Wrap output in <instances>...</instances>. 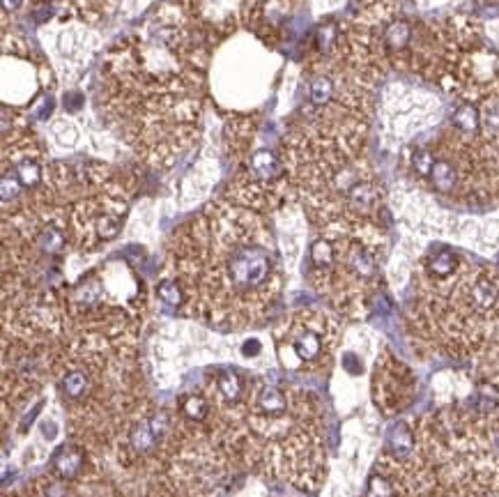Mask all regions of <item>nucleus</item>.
Masks as SVG:
<instances>
[{
  "label": "nucleus",
  "instance_id": "16",
  "mask_svg": "<svg viewBox=\"0 0 499 497\" xmlns=\"http://www.w3.org/2000/svg\"><path fill=\"white\" fill-rule=\"evenodd\" d=\"M412 444H414V437L405 426H396L392 433H389V446H392L396 456H405L412 449Z\"/></svg>",
  "mask_w": 499,
  "mask_h": 497
},
{
  "label": "nucleus",
  "instance_id": "9",
  "mask_svg": "<svg viewBox=\"0 0 499 497\" xmlns=\"http://www.w3.org/2000/svg\"><path fill=\"white\" fill-rule=\"evenodd\" d=\"M428 180L432 182V187H435L437 192H451V189L458 185V168H455L453 161L437 159L435 157V164H432Z\"/></svg>",
  "mask_w": 499,
  "mask_h": 497
},
{
  "label": "nucleus",
  "instance_id": "11",
  "mask_svg": "<svg viewBox=\"0 0 499 497\" xmlns=\"http://www.w3.org/2000/svg\"><path fill=\"white\" fill-rule=\"evenodd\" d=\"M157 437L159 435L154 433V428L149 421H140V424H136L129 433L131 446H134L136 451H149L157 444Z\"/></svg>",
  "mask_w": 499,
  "mask_h": 497
},
{
  "label": "nucleus",
  "instance_id": "13",
  "mask_svg": "<svg viewBox=\"0 0 499 497\" xmlns=\"http://www.w3.org/2000/svg\"><path fill=\"white\" fill-rule=\"evenodd\" d=\"M157 295L161 297V302H166L168 306H185V290H182L178 279H164L159 286H157Z\"/></svg>",
  "mask_w": 499,
  "mask_h": 497
},
{
  "label": "nucleus",
  "instance_id": "20",
  "mask_svg": "<svg viewBox=\"0 0 499 497\" xmlns=\"http://www.w3.org/2000/svg\"><path fill=\"white\" fill-rule=\"evenodd\" d=\"M260 341H258V338H251V341H246L244 345H242V352L246 354V357H253V354H258L260 352Z\"/></svg>",
  "mask_w": 499,
  "mask_h": 497
},
{
  "label": "nucleus",
  "instance_id": "12",
  "mask_svg": "<svg viewBox=\"0 0 499 497\" xmlns=\"http://www.w3.org/2000/svg\"><path fill=\"white\" fill-rule=\"evenodd\" d=\"M88 387H90V380L83 371H69L60 383L62 394L67 396V399H81V396L88 392Z\"/></svg>",
  "mask_w": 499,
  "mask_h": 497
},
{
  "label": "nucleus",
  "instance_id": "5",
  "mask_svg": "<svg viewBox=\"0 0 499 497\" xmlns=\"http://www.w3.org/2000/svg\"><path fill=\"white\" fill-rule=\"evenodd\" d=\"M467 302L474 311L490 313L499 304V284L488 274H479L467 286Z\"/></svg>",
  "mask_w": 499,
  "mask_h": 497
},
{
  "label": "nucleus",
  "instance_id": "3",
  "mask_svg": "<svg viewBox=\"0 0 499 497\" xmlns=\"http://www.w3.org/2000/svg\"><path fill=\"white\" fill-rule=\"evenodd\" d=\"M299 0H244L242 21L270 46H277L284 39L290 19L297 10Z\"/></svg>",
  "mask_w": 499,
  "mask_h": 497
},
{
  "label": "nucleus",
  "instance_id": "2",
  "mask_svg": "<svg viewBox=\"0 0 499 497\" xmlns=\"http://www.w3.org/2000/svg\"><path fill=\"white\" fill-rule=\"evenodd\" d=\"M171 256L185 304L216 325L242 327L260 320L279 295L272 233L242 207H210L175 233Z\"/></svg>",
  "mask_w": 499,
  "mask_h": 497
},
{
  "label": "nucleus",
  "instance_id": "15",
  "mask_svg": "<svg viewBox=\"0 0 499 497\" xmlns=\"http://www.w3.org/2000/svg\"><path fill=\"white\" fill-rule=\"evenodd\" d=\"M207 401L201 399V396H187L185 401H182V414L189 419V421H203L207 417Z\"/></svg>",
  "mask_w": 499,
  "mask_h": 497
},
{
  "label": "nucleus",
  "instance_id": "22",
  "mask_svg": "<svg viewBox=\"0 0 499 497\" xmlns=\"http://www.w3.org/2000/svg\"><path fill=\"white\" fill-rule=\"evenodd\" d=\"M486 497H497V495H486Z\"/></svg>",
  "mask_w": 499,
  "mask_h": 497
},
{
  "label": "nucleus",
  "instance_id": "17",
  "mask_svg": "<svg viewBox=\"0 0 499 497\" xmlns=\"http://www.w3.org/2000/svg\"><path fill=\"white\" fill-rule=\"evenodd\" d=\"M432 164H435V154H432L428 147H419L412 154V168L419 178H428L432 171Z\"/></svg>",
  "mask_w": 499,
  "mask_h": 497
},
{
  "label": "nucleus",
  "instance_id": "4",
  "mask_svg": "<svg viewBox=\"0 0 499 497\" xmlns=\"http://www.w3.org/2000/svg\"><path fill=\"white\" fill-rule=\"evenodd\" d=\"M324 322L318 320L313 313H302V316L293 318L286 325V338L290 350L295 352L297 359L302 362H315L320 359L324 350Z\"/></svg>",
  "mask_w": 499,
  "mask_h": 497
},
{
  "label": "nucleus",
  "instance_id": "19",
  "mask_svg": "<svg viewBox=\"0 0 499 497\" xmlns=\"http://www.w3.org/2000/svg\"><path fill=\"white\" fill-rule=\"evenodd\" d=\"M46 497H69V488L65 484H48Z\"/></svg>",
  "mask_w": 499,
  "mask_h": 497
},
{
  "label": "nucleus",
  "instance_id": "18",
  "mask_svg": "<svg viewBox=\"0 0 499 497\" xmlns=\"http://www.w3.org/2000/svg\"><path fill=\"white\" fill-rule=\"evenodd\" d=\"M394 484L382 475H373L366 486V497H394Z\"/></svg>",
  "mask_w": 499,
  "mask_h": 497
},
{
  "label": "nucleus",
  "instance_id": "6",
  "mask_svg": "<svg viewBox=\"0 0 499 497\" xmlns=\"http://www.w3.org/2000/svg\"><path fill=\"white\" fill-rule=\"evenodd\" d=\"M83 451L79 446L74 444H62L60 449L53 453L51 458V468L58 477L62 479V482H72V479H76L83 470Z\"/></svg>",
  "mask_w": 499,
  "mask_h": 497
},
{
  "label": "nucleus",
  "instance_id": "7",
  "mask_svg": "<svg viewBox=\"0 0 499 497\" xmlns=\"http://www.w3.org/2000/svg\"><path fill=\"white\" fill-rule=\"evenodd\" d=\"M458 256L453 251H448V249H442V251L432 253L430 258L426 260V272L430 279H437V281H446L451 279L455 272H458Z\"/></svg>",
  "mask_w": 499,
  "mask_h": 497
},
{
  "label": "nucleus",
  "instance_id": "10",
  "mask_svg": "<svg viewBox=\"0 0 499 497\" xmlns=\"http://www.w3.org/2000/svg\"><path fill=\"white\" fill-rule=\"evenodd\" d=\"M216 389H219L223 401L232 403L242 396L244 385H242V378H239L237 371H221L219 376H216Z\"/></svg>",
  "mask_w": 499,
  "mask_h": 497
},
{
  "label": "nucleus",
  "instance_id": "14",
  "mask_svg": "<svg viewBox=\"0 0 499 497\" xmlns=\"http://www.w3.org/2000/svg\"><path fill=\"white\" fill-rule=\"evenodd\" d=\"M477 405L479 410L484 412H493L499 408V389L490 383H481L477 387Z\"/></svg>",
  "mask_w": 499,
  "mask_h": 497
},
{
  "label": "nucleus",
  "instance_id": "1",
  "mask_svg": "<svg viewBox=\"0 0 499 497\" xmlns=\"http://www.w3.org/2000/svg\"><path fill=\"white\" fill-rule=\"evenodd\" d=\"M210 30L185 5L159 7L120 39L99 74V109L138 154L168 166L196 138Z\"/></svg>",
  "mask_w": 499,
  "mask_h": 497
},
{
  "label": "nucleus",
  "instance_id": "8",
  "mask_svg": "<svg viewBox=\"0 0 499 497\" xmlns=\"http://www.w3.org/2000/svg\"><path fill=\"white\" fill-rule=\"evenodd\" d=\"M255 408L260 410L262 414H267V417H277V414H281L288 408V399L279 387L267 385V387H262L260 392H258Z\"/></svg>",
  "mask_w": 499,
  "mask_h": 497
},
{
  "label": "nucleus",
  "instance_id": "21",
  "mask_svg": "<svg viewBox=\"0 0 499 497\" xmlns=\"http://www.w3.org/2000/svg\"><path fill=\"white\" fill-rule=\"evenodd\" d=\"M23 0H3V5H5V14L7 12H14V10H19Z\"/></svg>",
  "mask_w": 499,
  "mask_h": 497
}]
</instances>
